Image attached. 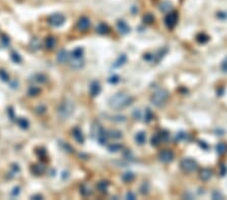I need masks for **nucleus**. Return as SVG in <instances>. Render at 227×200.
<instances>
[{
	"instance_id": "nucleus-1",
	"label": "nucleus",
	"mask_w": 227,
	"mask_h": 200,
	"mask_svg": "<svg viewBox=\"0 0 227 200\" xmlns=\"http://www.w3.org/2000/svg\"><path fill=\"white\" fill-rule=\"evenodd\" d=\"M132 100H133V98L130 95L123 92H119L110 98L109 105L111 108H114V109H122V108L130 105Z\"/></svg>"
},
{
	"instance_id": "nucleus-2",
	"label": "nucleus",
	"mask_w": 227,
	"mask_h": 200,
	"mask_svg": "<svg viewBox=\"0 0 227 200\" xmlns=\"http://www.w3.org/2000/svg\"><path fill=\"white\" fill-rule=\"evenodd\" d=\"M168 97H169V92L165 89H160L157 92L153 94V96L150 97L151 103L155 106H162L163 104L167 101Z\"/></svg>"
},
{
	"instance_id": "nucleus-3",
	"label": "nucleus",
	"mask_w": 227,
	"mask_h": 200,
	"mask_svg": "<svg viewBox=\"0 0 227 200\" xmlns=\"http://www.w3.org/2000/svg\"><path fill=\"white\" fill-rule=\"evenodd\" d=\"M92 135L100 145H105L107 143V133L99 124H94L93 128H92Z\"/></svg>"
},
{
	"instance_id": "nucleus-4",
	"label": "nucleus",
	"mask_w": 227,
	"mask_h": 200,
	"mask_svg": "<svg viewBox=\"0 0 227 200\" xmlns=\"http://www.w3.org/2000/svg\"><path fill=\"white\" fill-rule=\"evenodd\" d=\"M180 167H181L182 170L184 172H186V173H191V172L196 171L198 165L195 160L190 159V158H186V159L182 160L181 164H180Z\"/></svg>"
},
{
	"instance_id": "nucleus-5",
	"label": "nucleus",
	"mask_w": 227,
	"mask_h": 200,
	"mask_svg": "<svg viewBox=\"0 0 227 200\" xmlns=\"http://www.w3.org/2000/svg\"><path fill=\"white\" fill-rule=\"evenodd\" d=\"M74 111V105L71 101H64L59 108V113L62 117H69Z\"/></svg>"
},
{
	"instance_id": "nucleus-6",
	"label": "nucleus",
	"mask_w": 227,
	"mask_h": 200,
	"mask_svg": "<svg viewBox=\"0 0 227 200\" xmlns=\"http://www.w3.org/2000/svg\"><path fill=\"white\" fill-rule=\"evenodd\" d=\"M177 22H178V14H177V12L173 11V12L168 13L165 18V23L168 29H174L176 27Z\"/></svg>"
},
{
	"instance_id": "nucleus-7",
	"label": "nucleus",
	"mask_w": 227,
	"mask_h": 200,
	"mask_svg": "<svg viewBox=\"0 0 227 200\" xmlns=\"http://www.w3.org/2000/svg\"><path fill=\"white\" fill-rule=\"evenodd\" d=\"M65 16L61 13H55V14L51 15L49 18V22L51 23L53 27H61L64 22H65Z\"/></svg>"
},
{
	"instance_id": "nucleus-8",
	"label": "nucleus",
	"mask_w": 227,
	"mask_h": 200,
	"mask_svg": "<svg viewBox=\"0 0 227 200\" xmlns=\"http://www.w3.org/2000/svg\"><path fill=\"white\" fill-rule=\"evenodd\" d=\"M158 159L163 163H171L174 160V153L171 150H165L160 153L158 155Z\"/></svg>"
},
{
	"instance_id": "nucleus-9",
	"label": "nucleus",
	"mask_w": 227,
	"mask_h": 200,
	"mask_svg": "<svg viewBox=\"0 0 227 200\" xmlns=\"http://www.w3.org/2000/svg\"><path fill=\"white\" fill-rule=\"evenodd\" d=\"M117 29L121 34H126L130 32V27L124 20H118L117 22Z\"/></svg>"
},
{
	"instance_id": "nucleus-10",
	"label": "nucleus",
	"mask_w": 227,
	"mask_h": 200,
	"mask_svg": "<svg viewBox=\"0 0 227 200\" xmlns=\"http://www.w3.org/2000/svg\"><path fill=\"white\" fill-rule=\"evenodd\" d=\"M78 29H79L80 30H87L88 29V27H90V20L88 17H86V16H83V17H81L79 19V22H78V24H77Z\"/></svg>"
},
{
	"instance_id": "nucleus-11",
	"label": "nucleus",
	"mask_w": 227,
	"mask_h": 200,
	"mask_svg": "<svg viewBox=\"0 0 227 200\" xmlns=\"http://www.w3.org/2000/svg\"><path fill=\"white\" fill-rule=\"evenodd\" d=\"M101 91V87H100V84L98 82H93L90 86V93H91L92 96H97Z\"/></svg>"
},
{
	"instance_id": "nucleus-12",
	"label": "nucleus",
	"mask_w": 227,
	"mask_h": 200,
	"mask_svg": "<svg viewBox=\"0 0 227 200\" xmlns=\"http://www.w3.org/2000/svg\"><path fill=\"white\" fill-rule=\"evenodd\" d=\"M73 136H74L75 140L77 141L79 143H84V141H85L84 135H83V133H82V131H81V129L80 128H74V130H73Z\"/></svg>"
},
{
	"instance_id": "nucleus-13",
	"label": "nucleus",
	"mask_w": 227,
	"mask_h": 200,
	"mask_svg": "<svg viewBox=\"0 0 227 200\" xmlns=\"http://www.w3.org/2000/svg\"><path fill=\"white\" fill-rule=\"evenodd\" d=\"M212 177V171L210 169H203L200 172V179L202 181H208Z\"/></svg>"
},
{
	"instance_id": "nucleus-14",
	"label": "nucleus",
	"mask_w": 227,
	"mask_h": 200,
	"mask_svg": "<svg viewBox=\"0 0 227 200\" xmlns=\"http://www.w3.org/2000/svg\"><path fill=\"white\" fill-rule=\"evenodd\" d=\"M83 66H84V62L82 58H73V60L71 61V67L74 69H81Z\"/></svg>"
},
{
	"instance_id": "nucleus-15",
	"label": "nucleus",
	"mask_w": 227,
	"mask_h": 200,
	"mask_svg": "<svg viewBox=\"0 0 227 200\" xmlns=\"http://www.w3.org/2000/svg\"><path fill=\"white\" fill-rule=\"evenodd\" d=\"M134 140H135L136 143H138V145H143V143H145V140H146L145 133H143V131H139V133H136L135 136H134Z\"/></svg>"
},
{
	"instance_id": "nucleus-16",
	"label": "nucleus",
	"mask_w": 227,
	"mask_h": 200,
	"mask_svg": "<svg viewBox=\"0 0 227 200\" xmlns=\"http://www.w3.org/2000/svg\"><path fill=\"white\" fill-rule=\"evenodd\" d=\"M107 135L111 138H114V140H118V138H122V133L116 129H113V130H109L107 133Z\"/></svg>"
},
{
	"instance_id": "nucleus-17",
	"label": "nucleus",
	"mask_w": 227,
	"mask_h": 200,
	"mask_svg": "<svg viewBox=\"0 0 227 200\" xmlns=\"http://www.w3.org/2000/svg\"><path fill=\"white\" fill-rule=\"evenodd\" d=\"M68 58H69V55L65 50L60 51V53L58 54V61L60 63H65L68 61Z\"/></svg>"
},
{
	"instance_id": "nucleus-18",
	"label": "nucleus",
	"mask_w": 227,
	"mask_h": 200,
	"mask_svg": "<svg viewBox=\"0 0 227 200\" xmlns=\"http://www.w3.org/2000/svg\"><path fill=\"white\" fill-rule=\"evenodd\" d=\"M96 30H97V32L100 34H106L108 32H109V27H108L105 23H100V24L97 27Z\"/></svg>"
},
{
	"instance_id": "nucleus-19",
	"label": "nucleus",
	"mask_w": 227,
	"mask_h": 200,
	"mask_svg": "<svg viewBox=\"0 0 227 200\" xmlns=\"http://www.w3.org/2000/svg\"><path fill=\"white\" fill-rule=\"evenodd\" d=\"M108 186H109V183H108V182H106V181H101V182L98 183V185H97V188H98V190L100 192L105 193L106 191H107V189H108Z\"/></svg>"
},
{
	"instance_id": "nucleus-20",
	"label": "nucleus",
	"mask_w": 227,
	"mask_h": 200,
	"mask_svg": "<svg viewBox=\"0 0 227 200\" xmlns=\"http://www.w3.org/2000/svg\"><path fill=\"white\" fill-rule=\"evenodd\" d=\"M216 151L219 155H223L227 152V145L224 143H219L216 147Z\"/></svg>"
},
{
	"instance_id": "nucleus-21",
	"label": "nucleus",
	"mask_w": 227,
	"mask_h": 200,
	"mask_svg": "<svg viewBox=\"0 0 227 200\" xmlns=\"http://www.w3.org/2000/svg\"><path fill=\"white\" fill-rule=\"evenodd\" d=\"M133 179H134V174L132 173V172H126V173H124L123 175H122V180L126 183L133 181Z\"/></svg>"
},
{
	"instance_id": "nucleus-22",
	"label": "nucleus",
	"mask_w": 227,
	"mask_h": 200,
	"mask_svg": "<svg viewBox=\"0 0 227 200\" xmlns=\"http://www.w3.org/2000/svg\"><path fill=\"white\" fill-rule=\"evenodd\" d=\"M126 60H127V58H126V56L124 55V54H122L121 56H120L119 58L117 59L116 60V62L114 63V67L115 68H117V67H120V66H122L123 64H125V62H126Z\"/></svg>"
},
{
	"instance_id": "nucleus-23",
	"label": "nucleus",
	"mask_w": 227,
	"mask_h": 200,
	"mask_svg": "<svg viewBox=\"0 0 227 200\" xmlns=\"http://www.w3.org/2000/svg\"><path fill=\"white\" fill-rule=\"evenodd\" d=\"M122 150V145L120 143H112L108 147V151L111 153H117Z\"/></svg>"
},
{
	"instance_id": "nucleus-24",
	"label": "nucleus",
	"mask_w": 227,
	"mask_h": 200,
	"mask_svg": "<svg viewBox=\"0 0 227 200\" xmlns=\"http://www.w3.org/2000/svg\"><path fill=\"white\" fill-rule=\"evenodd\" d=\"M56 43H57V42H56V39H55V37H48V39H47V41H46V46H47V48H48V49L52 50V49L55 48Z\"/></svg>"
},
{
	"instance_id": "nucleus-25",
	"label": "nucleus",
	"mask_w": 227,
	"mask_h": 200,
	"mask_svg": "<svg viewBox=\"0 0 227 200\" xmlns=\"http://www.w3.org/2000/svg\"><path fill=\"white\" fill-rule=\"evenodd\" d=\"M158 135H160V140H162V143H167L168 141H169L170 135H169V133H168L167 130H163V131H160V133H158Z\"/></svg>"
},
{
	"instance_id": "nucleus-26",
	"label": "nucleus",
	"mask_w": 227,
	"mask_h": 200,
	"mask_svg": "<svg viewBox=\"0 0 227 200\" xmlns=\"http://www.w3.org/2000/svg\"><path fill=\"white\" fill-rule=\"evenodd\" d=\"M151 145L155 146V147H158V145H160V143H162V140H160V135H158V133H155V135L151 138Z\"/></svg>"
},
{
	"instance_id": "nucleus-27",
	"label": "nucleus",
	"mask_w": 227,
	"mask_h": 200,
	"mask_svg": "<svg viewBox=\"0 0 227 200\" xmlns=\"http://www.w3.org/2000/svg\"><path fill=\"white\" fill-rule=\"evenodd\" d=\"M153 118V112H151V110L150 108H146L145 112V121L150 122Z\"/></svg>"
},
{
	"instance_id": "nucleus-28",
	"label": "nucleus",
	"mask_w": 227,
	"mask_h": 200,
	"mask_svg": "<svg viewBox=\"0 0 227 200\" xmlns=\"http://www.w3.org/2000/svg\"><path fill=\"white\" fill-rule=\"evenodd\" d=\"M17 123H18V125H19L21 128H24V129H26L28 128V125H29L27 119H25V118H18L17 119Z\"/></svg>"
},
{
	"instance_id": "nucleus-29",
	"label": "nucleus",
	"mask_w": 227,
	"mask_h": 200,
	"mask_svg": "<svg viewBox=\"0 0 227 200\" xmlns=\"http://www.w3.org/2000/svg\"><path fill=\"white\" fill-rule=\"evenodd\" d=\"M172 5L171 3H170L169 1H164L162 4H160V10L164 11V12H167V11H169L170 9H171Z\"/></svg>"
},
{
	"instance_id": "nucleus-30",
	"label": "nucleus",
	"mask_w": 227,
	"mask_h": 200,
	"mask_svg": "<svg viewBox=\"0 0 227 200\" xmlns=\"http://www.w3.org/2000/svg\"><path fill=\"white\" fill-rule=\"evenodd\" d=\"M72 56H73V58H82V56H83V49H81V48L75 49V50L73 51V53H72Z\"/></svg>"
},
{
	"instance_id": "nucleus-31",
	"label": "nucleus",
	"mask_w": 227,
	"mask_h": 200,
	"mask_svg": "<svg viewBox=\"0 0 227 200\" xmlns=\"http://www.w3.org/2000/svg\"><path fill=\"white\" fill-rule=\"evenodd\" d=\"M209 41V37H208L206 34H199V36H197V42L200 44H205L207 43V42Z\"/></svg>"
},
{
	"instance_id": "nucleus-32",
	"label": "nucleus",
	"mask_w": 227,
	"mask_h": 200,
	"mask_svg": "<svg viewBox=\"0 0 227 200\" xmlns=\"http://www.w3.org/2000/svg\"><path fill=\"white\" fill-rule=\"evenodd\" d=\"M39 92H41V90H39V87H35V86H32L29 88V90H28V93H29V95H37Z\"/></svg>"
},
{
	"instance_id": "nucleus-33",
	"label": "nucleus",
	"mask_w": 227,
	"mask_h": 200,
	"mask_svg": "<svg viewBox=\"0 0 227 200\" xmlns=\"http://www.w3.org/2000/svg\"><path fill=\"white\" fill-rule=\"evenodd\" d=\"M81 193L84 196H88L89 194H91V190H90V188L87 187L86 185H83L81 187Z\"/></svg>"
},
{
	"instance_id": "nucleus-34",
	"label": "nucleus",
	"mask_w": 227,
	"mask_h": 200,
	"mask_svg": "<svg viewBox=\"0 0 227 200\" xmlns=\"http://www.w3.org/2000/svg\"><path fill=\"white\" fill-rule=\"evenodd\" d=\"M0 78L3 80V81H8L9 76H8V74L4 71V70H0Z\"/></svg>"
},
{
	"instance_id": "nucleus-35",
	"label": "nucleus",
	"mask_w": 227,
	"mask_h": 200,
	"mask_svg": "<svg viewBox=\"0 0 227 200\" xmlns=\"http://www.w3.org/2000/svg\"><path fill=\"white\" fill-rule=\"evenodd\" d=\"M11 58H12V60L15 63H20L21 62V58H20V56L18 55L17 53H12V54H11Z\"/></svg>"
},
{
	"instance_id": "nucleus-36",
	"label": "nucleus",
	"mask_w": 227,
	"mask_h": 200,
	"mask_svg": "<svg viewBox=\"0 0 227 200\" xmlns=\"http://www.w3.org/2000/svg\"><path fill=\"white\" fill-rule=\"evenodd\" d=\"M153 19H155V18H153V16L151 15V14H150V13H148V14H146L145 17H143V20H145V22H146V23H151V22H153Z\"/></svg>"
},
{
	"instance_id": "nucleus-37",
	"label": "nucleus",
	"mask_w": 227,
	"mask_h": 200,
	"mask_svg": "<svg viewBox=\"0 0 227 200\" xmlns=\"http://www.w3.org/2000/svg\"><path fill=\"white\" fill-rule=\"evenodd\" d=\"M119 77L117 76V75H113V76H111L109 78V83L111 84H116L119 82Z\"/></svg>"
},
{
	"instance_id": "nucleus-38",
	"label": "nucleus",
	"mask_w": 227,
	"mask_h": 200,
	"mask_svg": "<svg viewBox=\"0 0 227 200\" xmlns=\"http://www.w3.org/2000/svg\"><path fill=\"white\" fill-rule=\"evenodd\" d=\"M140 191H141V194H148V183H143V186H141V188H140Z\"/></svg>"
},
{
	"instance_id": "nucleus-39",
	"label": "nucleus",
	"mask_w": 227,
	"mask_h": 200,
	"mask_svg": "<svg viewBox=\"0 0 227 200\" xmlns=\"http://www.w3.org/2000/svg\"><path fill=\"white\" fill-rule=\"evenodd\" d=\"M212 197H213V199H223L224 198V196L219 191H214Z\"/></svg>"
},
{
	"instance_id": "nucleus-40",
	"label": "nucleus",
	"mask_w": 227,
	"mask_h": 200,
	"mask_svg": "<svg viewBox=\"0 0 227 200\" xmlns=\"http://www.w3.org/2000/svg\"><path fill=\"white\" fill-rule=\"evenodd\" d=\"M187 133H178L177 135V136H176V138L178 141H185L186 138H187Z\"/></svg>"
},
{
	"instance_id": "nucleus-41",
	"label": "nucleus",
	"mask_w": 227,
	"mask_h": 200,
	"mask_svg": "<svg viewBox=\"0 0 227 200\" xmlns=\"http://www.w3.org/2000/svg\"><path fill=\"white\" fill-rule=\"evenodd\" d=\"M37 81L41 82V83H44V82L47 81V78L44 76H42V75H37Z\"/></svg>"
},
{
	"instance_id": "nucleus-42",
	"label": "nucleus",
	"mask_w": 227,
	"mask_h": 200,
	"mask_svg": "<svg viewBox=\"0 0 227 200\" xmlns=\"http://www.w3.org/2000/svg\"><path fill=\"white\" fill-rule=\"evenodd\" d=\"M126 199H131V200L135 199V194L132 193V192H128L126 194Z\"/></svg>"
},
{
	"instance_id": "nucleus-43",
	"label": "nucleus",
	"mask_w": 227,
	"mask_h": 200,
	"mask_svg": "<svg viewBox=\"0 0 227 200\" xmlns=\"http://www.w3.org/2000/svg\"><path fill=\"white\" fill-rule=\"evenodd\" d=\"M221 68H222V70H223L224 72H227V57H226L225 60L223 61V63H222Z\"/></svg>"
},
{
	"instance_id": "nucleus-44",
	"label": "nucleus",
	"mask_w": 227,
	"mask_h": 200,
	"mask_svg": "<svg viewBox=\"0 0 227 200\" xmlns=\"http://www.w3.org/2000/svg\"><path fill=\"white\" fill-rule=\"evenodd\" d=\"M19 194V187H16L13 189V192H12V195L13 196H15V195H18Z\"/></svg>"
}]
</instances>
